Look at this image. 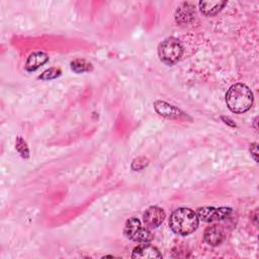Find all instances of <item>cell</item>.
<instances>
[{
	"instance_id": "cell-1",
	"label": "cell",
	"mask_w": 259,
	"mask_h": 259,
	"mask_svg": "<svg viewBox=\"0 0 259 259\" xmlns=\"http://www.w3.org/2000/svg\"><path fill=\"white\" fill-rule=\"evenodd\" d=\"M253 100L254 97L251 89L243 83L232 85L226 93V103L229 109L235 113L248 111L253 104Z\"/></svg>"
},
{
	"instance_id": "cell-2",
	"label": "cell",
	"mask_w": 259,
	"mask_h": 259,
	"mask_svg": "<svg viewBox=\"0 0 259 259\" xmlns=\"http://www.w3.org/2000/svg\"><path fill=\"white\" fill-rule=\"evenodd\" d=\"M198 223L199 219L196 212L188 207L175 209L169 219L171 230L180 236H187L193 233L198 227Z\"/></svg>"
},
{
	"instance_id": "cell-3",
	"label": "cell",
	"mask_w": 259,
	"mask_h": 259,
	"mask_svg": "<svg viewBox=\"0 0 259 259\" xmlns=\"http://www.w3.org/2000/svg\"><path fill=\"white\" fill-rule=\"evenodd\" d=\"M182 44L173 36L165 38L158 47V55L160 60L168 66L176 64L182 57Z\"/></svg>"
},
{
	"instance_id": "cell-4",
	"label": "cell",
	"mask_w": 259,
	"mask_h": 259,
	"mask_svg": "<svg viewBox=\"0 0 259 259\" xmlns=\"http://www.w3.org/2000/svg\"><path fill=\"white\" fill-rule=\"evenodd\" d=\"M124 235L132 241L137 243H149L153 239V235L147 229L142 227L141 221L138 218H131L125 222Z\"/></svg>"
},
{
	"instance_id": "cell-5",
	"label": "cell",
	"mask_w": 259,
	"mask_h": 259,
	"mask_svg": "<svg viewBox=\"0 0 259 259\" xmlns=\"http://www.w3.org/2000/svg\"><path fill=\"white\" fill-rule=\"evenodd\" d=\"M231 213H232V208L227 206H221V207L203 206V207H199L196 212L198 219L205 223L225 220Z\"/></svg>"
},
{
	"instance_id": "cell-6",
	"label": "cell",
	"mask_w": 259,
	"mask_h": 259,
	"mask_svg": "<svg viewBox=\"0 0 259 259\" xmlns=\"http://www.w3.org/2000/svg\"><path fill=\"white\" fill-rule=\"evenodd\" d=\"M154 108L158 114L163 117L171 118V119H183L187 117V115L177 108L176 106L162 100H157L154 103Z\"/></svg>"
},
{
	"instance_id": "cell-7",
	"label": "cell",
	"mask_w": 259,
	"mask_h": 259,
	"mask_svg": "<svg viewBox=\"0 0 259 259\" xmlns=\"http://www.w3.org/2000/svg\"><path fill=\"white\" fill-rule=\"evenodd\" d=\"M166 214L165 211L159 206H150L144 212L143 219L147 227L155 229L158 228L164 221Z\"/></svg>"
},
{
	"instance_id": "cell-8",
	"label": "cell",
	"mask_w": 259,
	"mask_h": 259,
	"mask_svg": "<svg viewBox=\"0 0 259 259\" xmlns=\"http://www.w3.org/2000/svg\"><path fill=\"white\" fill-rule=\"evenodd\" d=\"M133 258H162V254L158 250L157 247L147 244V243H142L141 245L137 246L133 250L132 254Z\"/></svg>"
},
{
	"instance_id": "cell-9",
	"label": "cell",
	"mask_w": 259,
	"mask_h": 259,
	"mask_svg": "<svg viewBox=\"0 0 259 259\" xmlns=\"http://www.w3.org/2000/svg\"><path fill=\"white\" fill-rule=\"evenodd\" d=\"M203 239L208 245L218 246L224 241L225 233L220 226L211 225L205 229L203 233Z\"/></svg>"
},
{
	"instance_id": "cell-10",
	"label": "cell",
	"mask_w": 259,
	"mask_h": 259,
	"mask_svg": "<svg viewBox=\"0 0 259 259\" xmlns=\"http://www.w3.org/2000/svg\"><path fill=\"white\" fill-rule=\"evenodd\" d=\"M49 61L48 54L44 52H34L31 53L26 62H25V70L28 72H33L37 70L39 67L45 65Z\"/></svg>"
},
{
	"instance_id": "cell-11",
	"label": "cell",
	"mask_w": 259,
	"mask_h": 259,
	"mask_svg": "<svg viewBox=\"0 0 259 259\" xmlns=\"http://www.w3.org/2000/svg\"><path fill=\"white\" fill-rule=\"evenodd\" d=\"M194 6L189 2H183L179 7H177L175 19L178 23H187L194 17Z\"/></svg>"
},
{
	"instance_id": "cell-12",
	"label": "cell",
	"mask_w": 259,
	"mask_h": 259,
	"mask_svg": "<svg viewBox=\"0 0 259 259\" xmlns=\"http://www.w3.org/2000/svg\"><path fill=\"white\" fill-rule=\"evenodd\" d=\"M227 4V1H200L199 9L205 16H212L219 13Z\"/></svg>"
},
{
	"instance_id": "cell-13",
	"label": "cell",
	"mask_w": 259,
	"mask_h": 259,
	"mask_svg": "<svg viewBox=\"0 0 259 259\" xmlns=\"http://www.w3.org/2000/svg\"><path fill=\"white\" fill-rule=\"evenodd\" d=\"M71 69L75 73H83V72L91 71L92 65L85 60L77 59V60H74L73 62H71Z\"/></svg>"
},
{
	"instance_id": "cell-14",
	"label": "cell",
	"mask_w": 259,
	"mask_h": 259,
	"mask_svg": "<svg viewBox=\"0 0 259 259\" xmlns=\"http://www.w3.org/2000/svg\"><path fill=\"white\" fill-rule=\"evenodd\" d=\"M15 149L16 151L19 153V155L24 158L27 159L29 157V149L27 147L26 142L21 138V137H17L16 138V142H15Z\"/></svg>"
},
{
	"instance_id": "cell-15",
	"label": "cell",
	"mask_w": 259,
	"mask_h": 259,
	"mask_svg": "<svg viewBox=\"0 0 259 259\" xmlns=\"http://www.w3.org/2000/svg\"><path fill=\"white\" fill-rule=\"evenodd\" d=\"M61 73H62V71H61L59 68L52 67V68H49V69H47L46 71H44V72L38 76V79L44 80V81L56 79V78H58V77L61 75Z\"/></svg>"
},
{
	"instance_id": "cell-16",
	"label": "cell",
	"mask_w": 259,
	"mask_h": 259,
	"mask_svg": "<svg viewBox=\"0 0 259 259\" xmlns=\"http://www.w3.org/2000/svg\"><path fill=\"white\" fill-rule=\"evenodd\" d=\"M149 164V160L145 157H139L136 158L133 163H132V169L134 171H141L143 170L145 167H147Z\"/></svg>"
},
{
	"instance_id": "cell-17",
	"label": "cell",
	"mask_w": 259,
	"mask_h": 259,
	"mask_svg": "<svg viewBox=\"0 0 259 259\" xmlns=\"http://www.w3.org/2000/svg\"><path fill=\"white\" fill-rule=\"evenodd\" d=\"M250 153H251L252 157L254 158V160L257 162L258 159H257V144L256 143H253L250 145Z\"/></svg>"
},
{
	"instance_id": "cell-18",
	"label": "cell",
	"mask_w": 259,
	"mask_h": 259,
	"mask_svg": "<svg viewBox=\"0 0 259 259\" xmlns=\"http://www.w3.org/2000/svg\"><path fill=\"white\" fill-rule=\"evenodd\" d=\"M222 119L225 121V123L231 125V126H237L235 122H233V120L230 117H226V116H222Z\"/></svg>"
}]
</instances>
